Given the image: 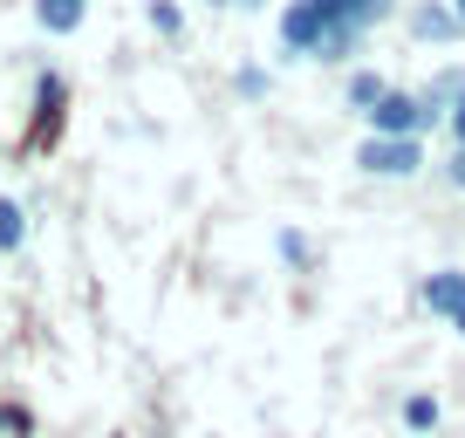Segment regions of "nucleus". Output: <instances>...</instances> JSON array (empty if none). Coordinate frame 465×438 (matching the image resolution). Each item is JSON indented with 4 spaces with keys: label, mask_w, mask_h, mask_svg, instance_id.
Instances as JSON below:
<instances>
[{
    "label": "nucleus",
    "mask_w": 465,
    "mask_h": 438,
    "mask_svg": "<svg viewBox=\"0 0 465 438\" xmlns=\"http://www.w3.org/2000/svg\"><path fill=\"white\" fill-rule=\"evenodd\" d=\"M232 89H240V96H253V103H261V96H267V69H240V75H232Z\"/></svg>",
    "instance_id": "13"
},
{
    "label": "nucleus",
    "mask_w": 465,
    "mask_h": 438,
    "mask_svg": "<svg viewBox=\"0 0 465 438\" xmlns=\"http://www.w3.org/2000/svg\"><path fill=\"white\" fill-rule=\"evenodd\" d=\"M438 424H445V404H438L431 391H411L404 397V432H418V438H431Z\"/></svg>",
    "instance_id": "7"
},
{
    "label": "nucleus",
    "mask_w": 465,
    "mask_h": 438,
    "mask_svg": "<svg viewBox=\"0 0 465 438\" xmlns=\"http://www.w3.org/2000/svg\"><path fill=\"white\" fill-rule=\"evenodd\" d=\"M356 164L370 178H411L424 164V137H363L356 144Z\"/></svg>",
    "instance_id": "2"
},
{
    "label": "nucleus",
    "mask_w": 465,
    "mask_h": 438,
    "mask_svg": "<svg viewBox=\"0 0 465 438\" xmlns=\"http://www.w3.org/2000/svg\"><path fill=\"white\" fill-rule=\"evenodd\" d=\"M431 124H438V117L424 110L418 89H391V96L370 110V137H424Z\"/></svg>",
    "instance_id": "1"
},
{
    "label": "nucleus",
    "mask_w": 465,
    "mask_h": 438,
    "mask_svg": "<svg viewBox=\"0 0 465 438\" xmlns=\"http://www.w3.org/2000/svg\"><path fill=\"white\" fill-rule=\"evenodd\" d=\"M213 7H240V0H213Z\"/></svg>",
    "instance_id": "18"
},
{
    "label": "nucleus",
    "mask_w": 465,
    "mask_h": 438,
    "mask_svg": "<svg viewBox=\"0 0 465 438\" xmlns=\"http://www.w3.org/2000/svg\"><path fill=\"white\" fill-rule=\"evenodd\" d=\"M0 432H28V411H15V404H0Z\"/></svg>",
    "instance_id": "15"
},
{
    "label": "nucleus",
    "mask_w": 465,
    "mask_h": 438,
    "mask_svg": "<svg viewBox=\"0 0 465 438\" xmlns=\"http://www.w3.org/2000/svg\"><path fill=\"white\" fill-rule=\"evenodd\" d=\"M459 7H451V0H424L418 15H411V35H418V42H459Z\"/></svg>",
    "instance_id": "5"
},
{
    "label": "nucleus",
    "mask_w": 465,
    "mask_h": 438,
    "mask_svg": "<svg viewBox=\"0 0 465 438\" xmlns=\"http://www.w3.org/2000/svg\"><path fill=\"white\" fill-rule=\"evenodd\" d=\"M89 15V0H35V21H42L48 35H75Z\"/></svg>",
    "instance_id": "6"
},
{
    "label": "nucleus",
    "mask_w": 465,
    "mask_h": 438,
    "mask_svg": "<svg viewBox=\"0 0 465 438\" xmlns=\"http://www.w3.org/2000/svg\"><path fill=\"white\" fill-rule=\"evenodd\" d=\"M418 302H424V315L451 322V315L465 308V267H431V274H424V288H418Z\"/></svg>",
    "instance_id": "4"
},
{
    "label": "nucleus",
    "mask_w": 465,
    "mask_h": 438,
    "mask_svg": "<svg viewBox=\"0 0 465 438\" xmlns=\"http://www.w3.org/2000/svg\"><path fill=\"white\" fill-rule=\"evenodd\" d=\"M322 42H329V21L315 15V0H294L281 15V48L288 55H322Z\"/></svg>",
    "instance_id": "3"
},
{
    "label": "nucleus",
    "mask_w": 465,
    "mask_h": 438,
    "mask_svg": "<svg viewBox=\"0 0 465 438\" xmlns=\"http://www.w3.org/2000/svg\"><path fill=\"white\" fill-rule=\"evenodd\" d=\"M445 124H451V151H465V96L451 103V117H445Z\"/></svg>",
    "instance_id": "14"
},
{
    "label": "nucleus",
    "mask_w": 465,
    "mask_h": 438,
    "mask_svg": "<svg viewBox=\"0 0 465 438\" xmlns=\"http://www.w3.org/2000/svg\"><path fill=\"white\" fill-rule=\"evenodd\" d=\"M274 254H281L288 267H308V240L294 234V226H281V234H274Z\"/></svg>",
    "instance_id": "12"
},
{
    "label": "nucleus",
    "mask_w": 465,
    "mask_h": 438,
    "mask_svg": "<svg viewBox=\"0 0 465 438\" xmlns=\"http://www.w3.org/2000/svg\"><path fill=\"white\" fill-rule=\"evenodd\" d=\"M151 28H158L164 42H178V35H185V7H178V0H151Z\"/></svg>",
    "instance_id": "10"
},
{
    "label": "nucleus",
    "mask_w": 465,
    "mask_h": 438,
    "mask_svg": "<svg viewBox=\"0 0 465 438\" xmlns=\"http://www.w3.org/2000/svg\"><path fill=\"white\" fill-rule=\"evenodd\" d=\"M21 240H28V213L21 199H0V254H21Z\"/></svg>",
    "instance_id": "9"
},
{
    "label": "nucleus",
    "mask_w": 465,
    "mask_h": 438,
    "mask_svg": "<svg viewBox=\"0 0 465 438\" xmlns=\"http://www.w3.org/2000/svg\"><path fill=\"white\" fill-rule=\"evenodd\" d=\"M451 7H459V21H465V0H451Z\"/></svg>",
    "instance_id": "19"
},
{
    "label": "nucleus",
    "mask_w": 465,
    "mask_h": 438,
    "mask_svg": "<svg viewBox=\"0 0 465 438\" xmlns=\"http://www.w3.org/2000/svg\"><path fill=\"white\" fill-rule=\"evenodd\" d=\"M383 96H391V83H383L377 69H356V75H349V110H356V117H370Z\"/></svg>",
    "instance_id": "8"
},
{
    "label": "nucleus",
    "mask_w": 465,
    "mask_h": 438,
    "mask_svg": "<svg viewBox=\"0 0 465 438\" xmlns=\"http://www.w3.org/2000/svg\"><path fill=\"white\" fill-rule=\"evenodd\" d=\"M383 15H391V0H349V28H363V35L377 28Z\"/></svg>",
    "instance_id": "11"
},
{
    "label": "nucleus",
    "mask_w": 465,
    "mask_h": 438,
    "mask_svg": "<svg viewBox=\"0 0 465 438\" xmlns=\"http://www.w3.org/2000/svg\"><path fill=\"white\" fill-rule=\"evenodd\" d=\"M451 329H459V336H465V308H459V315H451Z\"/></svg>",
    "instance_id": "17"
},
{
    "label": "nucleus",
    "mask_w": 465,
    "mask_h": 438,
    "mask_svg": "<svg viewBox=\"0 0 465 438\" xmlns=\"http://www.w3.org/2000/svg\"><path fill=\"white\" fill-rule=\"evenodd\" d=\"M445 172H451V185L465 192V151H451V164H445Z\"/></svg>",
    "instance_id": "16"
}]
</instances>
